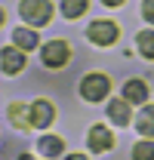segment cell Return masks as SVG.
Instances as JSON below:
<instances>
[{
	"mask_svg": "<svg viewBox=\"0 0 154 160\" xmlns=\"http://www.w3.org/2000/svg\"><path fill=\"white\" fill-rule=\"evenodd\" d=\"M19 12L25 22H31V25H49L53 19V3L49 0H22L19 3Z\"/></svg>",
	"mask_w": 154,
	"mask_h": 160,
	"instance_id": "6da1fadb",
	"label": "cell"
},
{
	"mask_svg": "<svg viewBox=\"0 0 154 160\" xmlns=\"http://www.w3.org/2000/svg\"><path fill=\"white\" fill-rule=\"evenodd\" d=\"M108 89H111V83H108L105 74H86L80 80V96L86 102H102L108 96Z\"/></svg>",
	"mask_w": 154,
	"mask_h": 160,
	"instance_id": "7a4b0ae2",
	"label": "cell"
},
{
	"mask_svg": "<svg viewBox=\"0 0 154 160\" xmlns=\"http://www.w3.org/2000/svg\"><path fill=\"white\" fill-rule=\"evenodd\" d=\"M117 34H120V28H117L114 22H108V19H99L90 25V31H86V37L93 40V43H99V46H111L117 40Z\"/></svg>",
	"mask_w": 154,
	"mask_h": 160,
	"instance_id": "3957f363",
	"label": "cell"
},
{
	"mask_svg": "<svg viewBox=\"0 0 154 160\" xmlns=\"http://www.w3.org/2000/svg\"><path fill=\"white\" fill-rule=\"evenodd\" d=\"M68 59H71V49H68V43L53 40V43H46V46H43V65H46V68H62Z\"/></svg>",
	"mask_w": 154,
	"mask_h": 160,
	"instance_id": "277c9868",
	"label": "cell"
},
{
	"mask_svg": "<svg viewBox=\"0 0 154 160\" xmlns=\"http://www.w3.org/2000/svg\"><path fill=\"white\" fill-rule=\"evenodd\" d=\"M53 120H56V108H53L46 99H37L34 105H31V126H40V129H46Z\"/></svg>",
	"mask_w": 154,
	"mask_h": 160,
	"instance_id": "5b68a950",
	"label": "cell"
},
{
	"mask_svg": "<svg viewBox=\"0 0 154 160\" xmlns=\"http://www.w3.org/2000/svg\"><path fill=\"white\" fill-rule=\"evenodd\" d=\"M86 145L93 148V151H111V145H114V136H111V129L108 126H93L90 129V136H86Z\"/></svg>",
	"mask_w": 154,
	"mask_h": 160,
	"instance_id": "8992f818",
	"label": "cell"
},
{
	"mask_svg": "<svg viewBox=\"0 0 154 160\" xmlns=\"http://www.w3.org/2000/svg\"><path fill=\"white\" fill-rule=\"evenodd\" d=\"M22 68H25L22 46H6V49H3V71H6V74H19Z\"/></svg>",
	"mask_w": 154,
	"mask_h": 160,
	"instance_id": "52a82bcc",
	"label": "cell"
},
{
	"mask_svg": "<svg viewBox=\"0 0 154 160\" xmlns=\"http://www.w3.org/2000/svg\"><path fill=\"white\" fill-rule=\"evenodd\" d=\"M123 99L142 105V102L148 99V83H145V80H130V83L123 86Z\"/></svg>",
	"mask_w": 154,
	"mask_h": 160,
	"instance_id": "ba28073f",
	"label": "cell"
},
{
	"mask_svg": "<svg viewBox=\"0 0 154 160\" xmlns=\"http://www.w3.org/2000/svg\"><path fill=\"white\" fill-rule=\"evenodd\" d=\"M108 117L114 120L117 126H126V123H130V102L126 99H114L108 105Z\"/></svg>",
	"mask_w": 154,
	"mask_h": 160,
	"instance_id": "9c48e42d",
	"label": "cell"
},
{
	"mask_svg": "<svg viewBox=\"0 0 154 160\" xmlns=\"http://www.w3.org/2000/svg\"><path fill=\"white\" fill-rule=\"evenodd\" d=\"M136 129H139L142 136H148V139L154 136V105H145V108H142V114L136 120Z\"/></svg>",
	"mask_w": 154,
	"mask_h": 160,
	"instance_id": "30bf717a",
	"label": "cell"
},
{
	"mask_svg": "<svg viewBox=\"0 0 154 160\" xmlns=\"http://www.w3.org/2000/svg\"><path fill=\"white\" fill-rule=\"evenodd\" d=\"M37 148H40V154H43V157H59V154H62V148H65V142L59 139V136H43V139L37 142Z\"/></svg>",
	"mask_w": 154,
	"mask_h": 160,
	"instance_id": "8fae6325",
	"label": "cell"
},
{
	"mask_svg": "<svg viewBox=\"0 0 154 160\" xmlns=\"http://www.w3.org/2000/svg\"><path fill=\"white\" fill-rule=\"evenodd\" d=\"M9 117H13V123H16L19 129H28V126H31V108H25V105H9Z\"/></svg>",
	"mask_w": 154,
	"mask_h": 160,
	"instance_id": "7c38bea8",
	"label": "cell"
},
{
	"mask_svg": "<svg viewBox=\"0 0 154 160\" xmlns=\"http://www.w3.org/2000/svg\"><path fill=\"white\" fill-rule=\"evenodd\" d=\"M13 40L19 43L22 49H34V46L40 43L37 34H34V31H28V28H16V31H13Z\"/></svg>",
	"mask_w": 154,
	"mask_h": 160,
	"instance_id": "4fadbf2b",
	"label": "cell"
},
{
	"mask_svg": "<svg viewBox=\"0 0 154 160\" xmlns=\"http://www.w3.org/2000/svg\"><path fill=\"white\" fill-rule=\"evenodd\" d=\"M136 43H139V52H142L145 59H154V31H142V34L136 37Z\"/></svg>",
	"mask_w": 154,
	"mask_h": 160,
	"instance_id": "5bb4252c",
	"label": "cell"
},
{
	"mask_svg": "<svg viewBox=\"0 0 154 160\" xmlns=\"http://www.w3.org/2000/svg\"><path fill=\"white\" fill-rule=\"evenodd\" d=\"M83 9H86V0H62V12H65V19H77V16H83Z\"/></svg>",
	"mask_w": 154,
	"mask_h": 160,
	"instance_id": "9a60e30c",
	"label": "cell"
},
{
	"mask_svg": "<svg viewBox=\"0 0 154 160\" xmlns=\"http://www.w3.org/2000/svg\"><path fill=\"white\" fill-rule=\"evenodd\" d=\"M133 160H154V142H139L133 148Z\"/></svg>",
	"mask_w": 154,
	"mask_h": 160,
	"instance_id": "2e32d148",
	"label": "cell"
},
{
	"mask_svg": "<svg viewBox=\"0 0 154 160\" xmlns=\"http://www.w3.org/2000/svg\"><path fill=\"white\" fill-rule=\"evenodd\" d=\"M142 16L154 25V0H145V3H142Z\"/></svg>",
	"mask_w": 154,
	"mask_h": 160,
	"instance_id": "e0dca14e",
	"label": "cell"
},
{
	"mask_svg": "<svg viewBox=\"0 0 154 160\" xmlns=\"http://www.w3.org/2000/svg\"><path fill=\"white\" fill-rule=\"evenodd\" d=\"M102 3H105V6H120L123 0H102Z\"/></svg>",
	"mask_w": 154,
	"mask_h": 160,
	"instance_id": "ac0fdd59",
	"label": "cell"
},
{
	"mask_svg": "<svg viewBox=\"0 0 154 160\" xmlns=\"http://www.w3.org/2000/svg\"><path fill=\"white\" fill-rule=\"evenodd\" d=\"M65 160H86V157H83V154H68Z\"/></svg>",
	"mask_w": 154,
	"mask_h": 160,
	"instance_id": "d6986e66",
	"label": "cell"
},
{
	"mask_svg": "<svg viewBox=\"0 0 154 160\" xmlns=\"http://www.w3.org/2000/svg\"><path fill=\"white\" fill-rule=\"evenodd\" d=\"M19 160H34V157H31V154H22V157Z\"/></svg>",
	"mask_w": 154,
	"mask_h": 160,
	"instance_id": "ffe728a7",
	"label": "cell"
}]
</instances>
